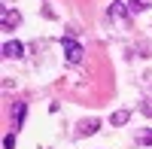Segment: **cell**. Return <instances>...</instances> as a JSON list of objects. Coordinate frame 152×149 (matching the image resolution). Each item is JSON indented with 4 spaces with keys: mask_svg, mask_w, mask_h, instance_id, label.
Segmentation results:
<instances>
[{
    "mask_svg": "<svg viewBox=\"0 0 152 149\" xmlns=\"http://www.w3.org/2000/svg\"><path fill=\"white\" fill-rule=\"evenodd\" d=\"M21 119H24V104H18V110H15V125H21Z\"/></svg>",
    "mask_w": 152,
    "mask_h": 149,
    "instance_id": "obj_10",
    "label": "cell"
},
{
    "mask_svg": "<svg viewBox=\"0 0 152 149\" xmlns=\"http://www.w3.org/2000/svg\"><path fill=\"white\" fill-rule=\"evenodd\" d=\"M3 58H24V46L18 43V40H6L3 43Z\"/></svg>",
    "mask_w": 152,
    "mask_h": 149,
    "instance_id": "obj_2",
    "label": "cell"
},
{
    "mask_svg": "<svg viewBox=\"0 0 152 149\" xmlns=\"http://www.w3.org/2000/svg\"><path fill=\"white\" fill-rule=\"evenodd\" d=\"M137 143H152V131H143L140 137H137Z\"/></svg>",
    "mask_w": 152,
    "mask_h": 149,
    "instance_id": "obj_9",
    "label": "cell"
},
{
    "mask_svg": "<svg viewBox=\"0 0 152 149\" xmlns=\"http://www.w3.org/2000/svg\"><path fill=\"white\" fill-rule=\"evenodd\" d=\"M61 46H64V55H67L70 64H79V61H82L85 52H82V46L73 40V34H64V37H61Z\"/></svg>",
    "mask_w": 152,
    "mask_h": 149,
    "instance_id": "obj_1",
    "label": "cell"
},
{
    "mask_svg": "<svg viewBox=\"0 0 152 149\" xmlns=\"http://www.w3.org/2000/svg\"><path fill=\"white\" fill-rule=\"evenodd\" d=\"M3 149H15V134H6L3 137Z\"/></svg>",
    "mask_w": 152,
    "mask_h": 149,
    "instance_id": "obj_7",
    "label": "cell"
},
{
    "mask_svg": "<svg viewBox=\"0 0 152 149\" xmlns=\"http://www.w3.org/2000/svg\"><path fill=\"white\" fill-rule=\"evenodd\" d=\"M122 6H125V3H113V6H110V15H122V12H125Z\"/></svg>",
    "mask_w": 152,
    "mask_h": 149,
    "instance_id": "obj_8",
    "label": "cell"
},
{
    "mask_svg": "<svg viewBox=\"0 0 152 149\" xmlns=\"http://www.w3.org/2000/svg\"><path fill=\"white\" fill-rule=\"evenodd\" d=\"M146 9V0H128V12H143Z\"/></svg>",
    "mask_w": 152,
    "mask_h": 149,
    "instance_id": "obj_6",
    "label": "cell"
},
{
    "mask_svg": "<svg viewBox=\"0 0 152 149\" xmlns=\"http://www.w3.org/2000/svg\"><path fill=\"white\" fill-rule=\"evenodd\" d=\"M128 119H131V113H128V110H119V113H113V116H110V122H113V125H128Z\"/></svg>",
    "mask_w": 152,
    "mask_h": 149,
    "instance_id": "obj_5",
    "label": "cell"
},
{
    "mask_svg": "<svg viewBox=\"0 0 152 149\" xmlns=\"http://www.w3.org/2000/svg\"><path fill=\"white\" fill-rule=\"evenodd\" d=\"M100 131V122L97 119H85V122H79V134H97Z\"/></svg>",
    "mask_w": 152,
    "mask_h": 149,
    "instance_id": "obj_4",
    "label": "cell"
},
{
    "mask_svg": "<svg viewBox=\"0 0 152 149\" xmlns=\"http://www.w3.org/2000/svg\"><path fill=\"white\" fill-rule=\"evenodd\" d=\"M18 24H21V15H18V12L3 9V31H12V28H18Z\"/></svg>",
    "mask_w": 152,
    "mask_h": 149,
    "instance_id": "obj_3",
    "label": "cell"
}]
</instances>
